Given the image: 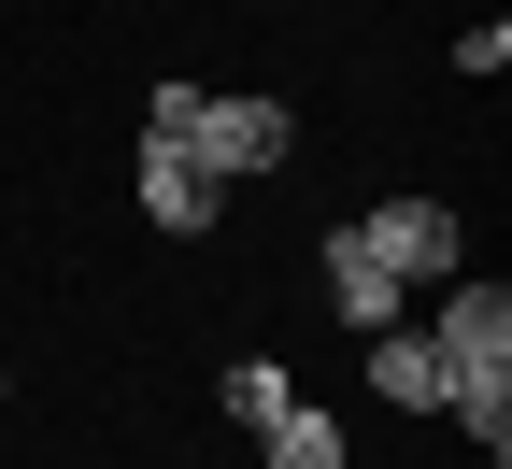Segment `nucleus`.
<instances>
[{"instance_id": "nucleus-1", "label": "nucleus", "mask_w": 512, "mask_h": 469, "mask_svg": "<svg viewBox=\"0 0 512 469\" xmlns=\"http://www.w3.org/2000/svg\"><path fill=\"white\" fill-rule=\"evenodd\" d=\"M427 342H441V413L470 427L484 469H512V285L498 271H456L427 313Z\"/></svg>"}, {"instance_id": "nucleus-2", "label": "nucleus", "mask_w": 512, "mask_h": 469, "mask_svg": "<svg viewBox=\"0 0 512 469\" xmlns=\"http://www.w3.org/2000/svg\"><path fill=\"white\" fill-rule=\"evenodd\" d=\"M285 143H299V114L285 100H185V157H200L214 185H256V171H285Z\"/></svg>"}, {"instance_id": "nucleus-3", "label": "nucleus", "mask_w": 512, "mask_h": 469, "mask_svg": "<svg viewBox=\"0 0 512 469\" xmlns=\"http://www.w3.org/2000/svg\"><path fill=\"white\" fill-rule=\"evenodd\" d=\"M356 242H370L399 285H456V271H470V228H456V199H370V214H356Z\"/></svg>"}, {"instance_id": "nucleus-4", "label": "nucleus", "mask_w": 512, "mask_h": 469, "mask_svg": "<svg viewBox=\"0 0 512 469\" xmlns=\"http://www.w3.org/2000/svg\"><path fill=\"white\" fill-rule=\"evenodd\" d=\"M313 285H328V313L356 327V342H370V327H399V313H413V285L384 271V256H370L356 228H328V242H313Z\"/></svg>"}, {"instance_id": "nucleus-5", "label": "nucleus", "mask_w": 512, "mask_h": 469, "mask_svg": "<svg viewBox=\"0 0 512 469\" xmlns=\"http://www.w3.org/2000/svg\"><path fill=\"white\" fill-rule=\"evenodd\" d=\"M214 214H228V185L185 157V143H143V228H171V242H185V228H214Z\"/></svg>"}, {"instance_id": "nucleus-6", "label": "nucleus", "mask_w": 512, "mask_h": 469, "mask_svg": "<svg viewBox=\"0 0 512 469\" xmlns=\"http://www.w3.org/2000/svg\"><path fill=\"white\" fill-rule=\"evenodd\" d=\"M370 398H399V413H441V342H427V327L399 313V327H370Z\"/></svg>"}, {"instance_id": "nucleus-7", "label": "nucleus", "mask_w": 512, "mask_h": 469, "mask_svg": "<svg viewBox=\"0 0 512 469\" xmlns=\"http://www.w3.org/2000/svg\"><path fill=\"white\" fill-rule=\"evenodd\" d=\"M256 455H271V469H342V413H313V398H285V413L256 427Z\"/></svg>"}, {"instance_id": "nucleus-8", "label": "nucleus", "mask_w": 512, "mask_h": 469, "mask_svg": "<svg viewBox=\"0 0 512 469\" xmlns=\"http://www.w3.org/2000/svg\"><path fill=\"white\" fill-rule=\"evenodd\" d=\"M214 398H228V427H271L285 398H299V370H285V356H242V370H228Z\"/></svg>"}]
</instances>
